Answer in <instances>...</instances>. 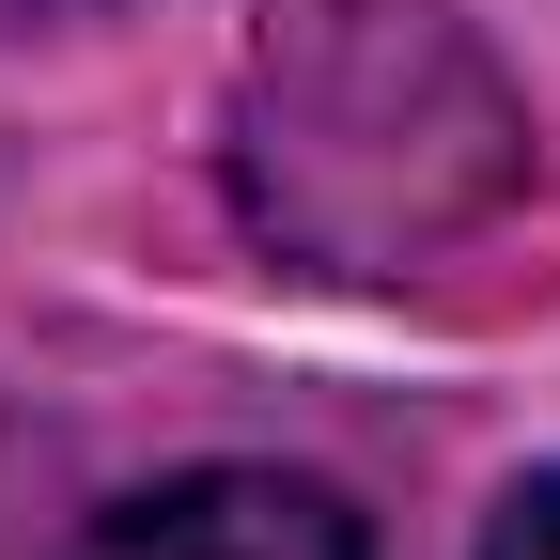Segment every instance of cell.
Returning <instances> with one entry per match:
<instances>
[{
    "mask_svg": "<svg viewBox=\"0 0 560 560\" xmlns=\"http://www.w3.org/2000/svg\"><path fill=\"white\" fill-rule=\"evenodd\" d=\"M529 172V125L452 0H296L249 47L234 202L265 249L327 280H389Z\"/></svg>",
    "mask_w": 560,
    "mask_h": 560,
    "instance_id": "cell-1",
    "label": "cell"
},
{
    "mask_svg": "<svg viewBox=\"0 0 560 560\" xmlns=\"http://www.w3.org/2000/svg\"><path fill=\"white\" fill-rule=\"evenodd\" d=\"M62 560H374V529L312 467H172L140 499H109Z\"/></svg>",
    "mask_w": 560,
    "mask_h": 560,
    "instance_id": "cell-2",
    "label": "cell"
},
{
    "mask_svg": "<svg viewBox=\"0 0 560 560\" xmlns=\"http://www.w3.org/2000/svg\"><path fill=\"white\" fill-rule=\"evenodd\" d=\"M482 560H560V467L499 499V529H482Z\"/></svg>",
    "mask_w": 560,
    "mask_h": 560,
    "instance_id": "cell-3",
    "label": "cell"
}]
</instances>
